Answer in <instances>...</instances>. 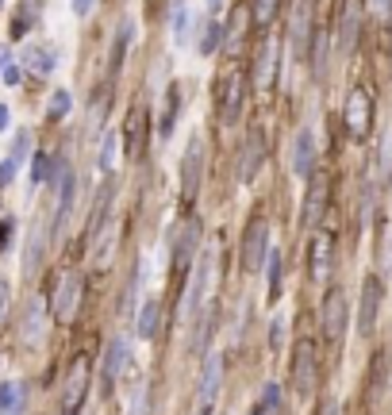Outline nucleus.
<instances>
[{
  "instance_id": "obj_1",
  "label": "nucleus",
  "mask_w": 392,
  "mask_h": 415,
  "mask_svg": "<svg viewBox=\"0 0 392 415\" xmlns=\"http://www.w3.org/2000/svg\"><path fill=\"white\" fill-rule=\"evenodd\" d=\"M212 250H204L196 258V269H193V277H189V285H185V300H177V316L185 319H196L200 311H204V300H208V281H212Z\"/></svg>"
},
{
  "instance_id": "obj_2",
  "label": "nucleus",
  "mask_w": 392,
  "mask_h": 415,
  "mask_svg": "<svg viewBox=\"0 0 392 415\" xmlns=\"http://www.w3.org/2000/svg\"><path fill=\"white\" fill-rule=\"evenodd\" d=\"M219 384H223V357H219V350H208L204 370H200V381H196L193 415H212L216 400H219Z\"/></svg>"
},
{
  "instance_id": "obj_3",
  "label": "nucleus",
  "mask_w": 392,
  "mask_h": 415,
  "mask_svg": "<svg viewBox=\"0 0 392 415\" xmlns=\"http://www.w3.org/2000/svg\"><path fill=\"white\" fill-rule=\"evenodd\" d=\"M89 381H92V370H89V357H73L70 373L62 381V415H78L81 404L89 400Z\"/></svg>"
},
{
  "instance_id": "obj_4",
  "label": "nucleus",
  "mask_w": 392,
  "mask_h": 415,
  "mask_svg": "<svg viewBox=\"0 0 392 415\" xmlns=\"http://www.w3.org/2000/svg\"><path fill=\"white\" fill-rule=\"evenodd\" d=\"M243 97H246V70H238V62H231L223 70V85H219V119L227 127L238 124V112H243Z\"/></svg>"
},
{
  "instance_id": "obj_5",
  "label": "nucleus",
  "mask_w": 392,
  "mask_h": 415,
  "mask_svg": "<svg viewBox=\"0 0 392 415\" xmlns=\"http://www.w3.org/2000/svg\"><path fill=\"white\" fill-rule=\"evenodd\" d=\"M265 254H270V223L262 215H254L250 227L243 235V250H238V262H243L246 273H258L265 266Z\"/></svg>"
},
{
  "instance_id": "obj_6",
  "label": "nucleus",
  "mask_w": 392,
  "mask_h": 415,
  "mask_svg": "<svg viewBox=\"0 0 392 415\" xmlns=\"http://www.w3.org/2000/svg\"><path fill=\"white\" fill-rule=\"evenodd\" d=\"M200 181H204V139H193L185 150V158H181V200L193 204L196 193H200Z\"/></svg>"
},
{
  "instance_id": "obj_7",
  "label": "nucleus",
  "mask_w": 392,
  "mask_h": 415,
  "mask_svg": "<svg viewBox=\"0 0 392 415\" xmlns=\"http://www.w3.org/2000/svg\"><path fill=\"white\" fill-rule=\"evenodd\" d=\"M315 381H319L315 346H312V338H300V343H296V354H292V389L300 392V396H312L315 392Z\"/></svg>"
},
{
  "instance_id": "obj_8",
  "label": "nucleus",
  "mask_w": 392,
  "mask_h": 415,
  "mask_svg": "<svg viewBox=\"0 0 392 415\" xmlns=\"http://www.w3.org/2000/svg\"><path fill=\"white\" fill-rule=\"evenodd\" d=\"M346 131L350 139H366L369 135V124H373V97L369 89H361V85H354L350 97H346Z\"/></svg>"
},
{
  "instance_id": "obj_9",
  "label": "nucleus",
  "mask_w": 392,
  "mask_h": 415,
  "mask_svg": "<svg viewBox=\"0 0 392 415\" xmlns=\"http://www.w3.org/2000/svg\"><path fill=\"white\" fill-rule=\"evenodd\" d=\"M150 139V116L142 104H131L127 108V119H123V154L127 158H139L142 146Z\"/></svg>"
},
{
  "instance_id": "obj_10",
  "label": "nucleus",
  "mask_w": 392,
  "mask_h": 415,
  "mask_svg": "<svg viewBox=\"0 0 392 415\" xmlns=\"http://www.w3.org/2000/svg\"><path fill=\"white\" fill-rule=\"evenodd\" d=\"M346 296H342V289H331L327 296H323V335H327L331 346L342 343V335H346Z\"/></svg>"
},
{
  "instance_id": "obj_11",
  "label": "nucleus",
  "mask_w": 392,
  "mask_h": 415,
  "mask_svg": "<svg viewBox=\"0 0 392 415\" xmlns=\"http://www.w3.org/2000/svg\"><path fill=\"white\" fill-rule=\"evenodd\" d=\"M327 173H312L308 193H304V212H300V227H319L323 212H327Z\"/></svg>"
},
{
  "instance_id": "obj_12",
  "label": "nucleus",
  "mask_w": 392,
  "mask_h": 415,
  "mask_svg": "<svg viewBox=\"0 0 392 415\" xmlns=\"http://www.w3.org/2000/svg\"><path fill=\"white\" fill-rule=\"evenodd\" d=\"M196 250H200V220L193 215V220L181 223V235L174 242V269H177V277L196 262Z\"/></svg>"
},
{
  "instance_id": "obj_13",
  "label": "nucleus",
  "mask_w": 392,
  "mask_h": 415,
  "mask_svg": "<svg viewBox=\"0 0 392 415\" xmlns=\"http://www.w3.org/2000/svg\"><path fill=\"white\" fill-rule=\"evenodd\" d=\"M292 173L296 177L315 173V131L312 127H300L292 139Z\"/></svg>"
},
{
  "instance_id": "obj_14",
  "label": "nucleus",
  "mask_w": 392,
  "mask_h": 415,
  "mask_svg": "<svg viewBox=\"0 0 392 415\" xmlns=\"http://www.w3.org/2000/svg\"><path fill=\"white\" fill-rule=\"evenodd\" d=\"M331 250H334V239H331L327 231H315L312 235V250H308V258H312L308 273H312L315 285H323V281H327V273H331Z\"/></svg>"
},
{
  "instance_id": "obj_15",
  "label": "nucleus",
  "mask_w": 392,
  "mask_h": 415,
  "mask_svg": "<svg viewBox=\"0 0 392 415\" xmlns=\"http://www.w3.org/2000/svg\"><path fill=\"white\" fill-rule=\"evenodd\" d=\"M131 365V343L127 338H112V346H108V362H104V392H112L116 389V381L123 377V370Z\"/></svg>"
},
{
  "instance_id": "obj_16",
  "label": "nucleus",
  "mask_w": 392,
  "mask_h": 415,
  "mask_svg": "<svg viewBox=\"0 0 392 415\" xmlns=\"http://www.w3.org/2000/svg\"><path fill=\"white\" fill-rule=\"evenodd\" d=\"M377 308H381V281L366 277V285H361V308H358V331L361 335H373V327H377Z\"/></svg>"
},
{
  "instance_id": "obj_17",
  "label": "nucleus",
  "mask_w": 392,
  "mask_h": 415,
  "mask_svg": "<svg viewBox=\"0 0 392 415\" xmlns=\"http://www.w3.org/2000/svg\"><path fill=\"white\" fill-rule=\"evenodd\" d=\"M262 158H265V139H262V131H250V135H246V146H243V158H238V181L250 185L258 166H262Z\"/></svg>"
},
{
  "instance_id": "obj_18",
  "label": "nucleus",
  "mask_w": 392,
  "mask_h": 415,
  "mask_svg": "<svg viewBox=\"0 0 392 415\" xmlns=\"http://www.w3.org/2000/svg\"><path fill=\"white\" fill-rule=\"evenodd\" d=\"M23 65H27V73H35V77H46V73L58 65V50H54L51 43H27Z\"/></svg>"
},
{
  "instance_id": "obj_19",
  "label": "nucleus",
  "mask_w": 392,
  "mask_h": 415,
  "mask_svg": "<svg viewBox=\"0 0 392 415\" xmlns=\"http://www.w3.org/2000/svg\"><path fill=\"white\" fill-rule=\"evenodd\" d=\"M78 296H81V281L73 277V273H65V277H62V289L54 292V319H58V323H65V319H73Z\"/></svg>"
},
{
  "instance_id": "obj_20",
  "label": "nucleus",
  "mask_w": 392,
  "mask_h": 415,
  "mask_svg": "<svg viewBox=\"0 0 392 415\" xmlns=\"http://www.w3.org/2000/svg\"><path fill=\"white\" fill-rule=\"evenodd\" d=\"M273 70H277V39H262V46H258V62H254V85L258 89H270Z\"/></svg>"
},
{
  "instance_id": "obj_21",
  "label": "nucleus",
  "mask_w": 392,
  "mask_h": 415,
  "mask_svg": "<svg viewBox=\"0 0 392 415\" xmlns=\"http://www.w3.org/2000/svg\"><path fill=\"white\" fill-rule=\"evenodd\" d=\"M73 200H78V181H73V169L62 166V193H58V212H54V231L65 227V220L73 212Z\"/></svg>"
},
{
  "instance_id": "obj_22",
  "label": "nucleus",
  "mask_w": 392,
  "mask_h": 415,
  "mask_svg": "<svg viewBox=\"0 0 392 415\" xmlns=\"http://www.w3.org/2000/svg\"><path fill=\"white\" fill-rule=\"evenodd\" d=\"M131 39H135V23L123 20L120 31H116V43H112V58H108V73H112V77H120V73H123V62H127Z\"/></svg>"
},
{
  "instance_id": "obj_23",
  "label": "nucleus",
  "mask_w": 392,
  "mask_h": 415,
  "mask_svg": "<svg viewBox=\"0 0 392 415\" xmlns=\"http://www.w3.org/2000/svg\"><path fill=\"white\" fill-rule=\"evenodd\" d=\"M23 338L27 343H39L43 338V331H46V304H43V296H31V304H27V311H23Z\"/></svg>"
},
{
  "instance_id": "obj_24",
  "label": "nucleus",
  "mask_w": 392,
  "mask_h": 415,
  "mask_svg": "<svg viewBox=\"0 0 392 415\" xmlns=\"http://www.w3.org/2000/svg\"><path fill=\"white\" fill-rule=\"evenodd\" d=\"M135 331H139V338H158V331H161V304H158L154 296H150V300H142V304H139Z\"/></svg>"
},
{
  "instance_id": "obj_25",
  "label": "nucleus",
  "mask_w": 392,
  "mask_h": 415,
  "mask_svg": "<svg viewBox=\"0 0 392 415\" xmlns=\"http://www.w3.org/2000/svg\"><path fill=\"white\" fill-rule=\"evenodd\" d=\"M112 196H116V188L112 185H104L100 188V196H97V204H92V215H89V239H97V235L108 227V215H112Z\"/></svg>"
},
{
  "instance_id": "obj_26",
  "label": "nucleus",
  "mask_w": 392,
  "mask_h": 415,
  "mask_svg": "<svg viewBox=\"0 0 392 415\" xmlns=\"http://www.w3.org/2000/svg\"><path fill=\"white\" fill-rule=\"evenodd\" d=\"M177 112H181V89H177V85H169V89H166V112H161V124H158V139H161V143L174 135Z\"/></svg>"
},
{
  "instance_id": "obj_27",
  "label": "nucleus",
  "mask_w": 392,
  "mask_h": 415,
  "mask_svg": "<svg viewBox=\"0 0 392 415\" xmlns=\"http://www.w3.org/2000/svg\"><path fill=\"white\" fill-rule=\"evenodd\" d=\"M304 50H308V4L300 0L296 20H292V54L296 58H304Z\"/></svg>"
},
{
  "instance_id": "obj_28",
  "label": "nucleus",
  "mask_w": 392,
  "mask_h": 415,
  "mask_svg": "<svg viewBox=\"0 0 392 415\" xmlns=\"http://www.w3.org/2000/svg\"><path fill=\"white\" fill-rule=\"evenodd\" d=\"M219 46H223V23H219L216 16H208L204 31H200V43H196V50H200V54H216Z\"/></svg>"
},
{
  "instance_id": "obj_29",
  "label": "nucleus",
  "mask_w": 392,
  "mask_h": 415,
  "mask_svg": "<svg viewBox=\"0 0 392 415\" xmlns=\"http://www.w3.org/2000/svg\"><path fill=\"white\" fill-rule=\"evenodd\" d=\"M20 408H23V384L0 381V411L4 415H20Z\"/></svg>"
},
{
  "instance_id": "obj_30",
  "label": "nucleus",
  "mask_w": 392,
  "mask_h": 415,
  "mask_svg": "<svg viewBox=\"0 0 392 415\" xmlns=\"http://www.w3.org/2000/svg\"><path fill=\"white\" fill-rule=\"evenodd\" d=\"M339 39H342V50H354V43H358V4L354 0L342 8V35Z\"/></svg>"
},
{
  "instance_id": "obj_31",
  "label": "nucleus",
  "mask_w": 392,
  "mask_h": 415,
  "mask_svg": "<svg viewBox=\"0 0 392 415\" xmlns=\"http://www.w3.org/2000/svg\"><path fill=\"white\" fill-rule=\"evenodd\" d=\"M116 154H120V131H104L100 135V169L104 173L116 169Z\"/></svg>"
},
{
  "instance_id": "obj_32",
  "label": "nucleus",
  "mask_w": 392,
  "mask_h": 415,
  "mask_svg": "<svg viewBox=\"0 0 392 415\" xmlns=\"http://www.w3.org/2000/svg\"><path fill=\"white\" fill-rule=\"evenodd\" d=\"M189 31H193V8H189V4H174V43L185 46Z\"/></svg>"
},
{
  "instance_id": "obj_33",
  "label": "nucleus",
  "mask_w": 392,
  "mask_h": 415,
  "mask_svg": "<svg viewBox=\"0 0 392 415\" xmlns=\"http://www.w3.org/2000/svg\"><path fill=\"white\" fill-rule=\"evenodd\" d=\"M265 285H270V300L281 296V254L277 250L265 254Z\"/></svg>"
},
{
  "instance_id": "obj_34",
  "label": "nucleus",
  "mask_w": 392,
  "mask_h": 415,
  "mask_svg": "<svg viewBox=\"0 0 392 415\" xmlns=\"http://www.w3.org/2000/svg\"><path fill=\"white\" fill-rule=\"evenodd\" d=\"M58 173H62V162H58V169H54V158L39 150V154H35V166H31V181L43 185L46 177H58Z\"/></svg>"
},
{
  "instance_id": "obj_35",
  "label": "nucleus",
  "mask_w": 392,
  "mask_h": 415,
  "mask_svg": "<svg viewBox=\"0 0 392 415\" xmlns=\"http://www.w3.org/2000/svg\"><path fill=\"white\" fill-rule=\"evenodd\" d=\"M277 8H281V0H254V27L258 31H265V27L273 23V16H277Z\"/></svg>"
},
{
  "instance_id": "obj_36",
  "label": "nucleus",
  "mask_w": 392,
  "mask_h": 415,
  "mask_svg": "<svg viewBox=\"0 0 392 415\" xmlns=\"http://www.w3.org/2000/svg\"><path fill=\"white\" fill-rule=\"evenodd\" d=\"M196 319H204L200 323V331H196V354H208V338H212V331H216V308H208V311H200Z\"/></svg>"
},
{
  "instance_id": "obj_37",
  "label": "nucleus",
  "mask_w": 392,
  "mask_h": 415,
  "mask_svg": "<svg viewBox=\"0 0 392 415\" xmlns=\"http://www.w3.org/2000/svg\"><path fill=\"white\" fill-rule=\"evenodd\" d=\"M116 223H108V235H104L100 239V247H97V254H92V258H97V269H108V262H112V250H116Z\"/></svg>"
},
{
  "instance_id": "obj_38",
  "label": "nucleus",
  "mask_w": 392,
  "mask_h": 415,
  "mask_svg": "<svg viewBox=\"0 0 392 415\" xmlns=\"http://www.w3.org/2000/svg\"><path fill=\"white\" fill-rule=\"evenodd\" d=\"M70 104H73L70 89H58V92L51 97V108H46V116H51V119H65V116H70Z\"/></svg>"
},
{
  "instance_id": "obj_39",
  "label": "nucleus",
  "mask_w": 392,
  "mask_h": 415,
  "mask_svg": "<svg viewBox=\"0 0 392 415\" xmlns=\"http://www.w3.org/2000/svg\"><path fill=\"white\" fill-rule=\"evenodd\" d=\"M315 54H312V62H315V77H323L327 73V31H315Z\"/></svg>"
},
{
  "instance_id": "obj_40",
  "label": "nucleus",
  "mask_w": 392,
  "mask_h": 415,
  "mask_svg": "<svg viewBox=\"0 0 392 415\" xmlns=\"http://www.w3.org/2000/svg\"><path fill=\"white\" fill-rule=\"evenodd\" d=\"M258 404H262V408H265V415H273L277 408H281V384H277V381H270V384H265V389H262V400H258Z\"/></svg>"
},
{
  "instance_id": "obj_41",
  "label": "nucleus",
  "mask_w": 392,
  "mask_h": 415,
  "mask_svg": "<svg viewBox=\"0 0 392 415\" xmlns=\"http://www.w3.org/2000/svg\"><path fill=\"white\" fill-rule=\"evenodd\" d=\"M147 392H150V381H139L135 392H131V415H147Z\"/></svg>"
},
{
  "instance_id": "obj_42",
  "label": "nucleus",
  "mask_w": 392,
  "mask_h": 415,
  "mask_svg": "<svg viewBox=\"0 0 392 415\" xmlns=\"http://www.w3.org/2000/svg\"><path fill=\"white\" fill-rule=\"evenodd\" d=\"M16 173H20V166L12 162V158H4V162H0V188H8L16 181Z\"/></svg>"
},
{
  "instance_id": "obj_43",
  "label": "nucleus",
  "mask_w": 392,
  "mask_h": 415,
  "mask_svg": "<svg viewBox=\"0 0 392 415\" xmlns=\"http://www.w3.org/2000/svg\"><path fill=\"white\" fill-rule=\"evenodd\" d=\"M27 146H31V143H27V131H23V135H16V146H12V154H8V158H12L16 166H23V158H27Z\"/></svg>"
},
{
  "instance_id": "obj_44",
  "label": "nucleus",
  "mask_w": 392,
  "mask_h": 415,
  "mask_svg": "<svg viewBox=\"0 0 392 415\" xmlns=\"http://www.w3.org/2000/svg\"><path fill=\"white\" fill-rule=\"evenodd\" d=\"M281 338H285V319L277 316L273 327H270V346H273V350H281Z\"/></svg>"
},
{
  "instance_id": "obj_45",
  "label": "nucleus",
  "mask_w": 392,
  "mask_h": 415,
  "mask_svg": "<svg viewBox=\"0 0 392 415\" xmlns=\"http://www.w3.org/2000/svg\"><path fill=\"white\" fill-rule=\"evenodd\" d=\"M0 77H4V85H20V70H16V65H4Z\"/></svg>"
},
{
  "instance_id": "obj_46",
  "label": "nucleus",
  "mask_w": 392,
  "mask_h": 415,
  "mask_svg": "<svg viewBox=\"0 0 392 415\" xmlns=\"http://www.w3.org/2000/svg\"><path fill=\"white\" fill-rule=\"evenodd\" d=\"M92 4H97V0H73V12H78V16H89Z\"/></svg>"
},
{
  "instance_id": "obj_47",
  "label": "nucleus",
  "mask_w": 392,
  "mask_h": 415,
  "mask_svg": "<svg viewBox=\"0 0 392 415\" xmlns=\"http://www.w3.org/2000/svg\"><path fill=\"white\" fill-rule=\"evenodd\" d=\"M369 8H373V12H377V16H388L392 0H369Z\"/></svg>"
},
{
  "instance_id": "obj_48",
  "label": "nucleus",
  "mask_w": 392,
  "mask_h": 415,
  "mask_svg": "<svg viewBox=\"0 0 392 415\" xmlns=\"http://www.w3.org/2000/svg\"><path fill=\"white\" fill-rule=\"evenodd\" d=\"M8 124H12V108H8V104H0V131H8Z\"/></svg>"
},
{
  "instance_id": "obj_49",
  "label": "nucleus",
  "mask_w": 392,
  "mask_h": 415,
  "mask_svg": "<svg viewBox=\"0 0 392 415\" xmlns=\"http://www.w3.org/2000/svg\"><path fill=\"white\" fill-rule=\"evenodd\" d=\"M4 311H8V285L0 281V319H4Z\"/></svg>"
},
{
  "instance_id": "obj_50",
  "label": "nucleus",
  "mask_w": 392,
  "mask_h": 415,
  "mask_svg": "<svg viewBox=\"0 0 392 415\" xmlns=\"http://www.w3.org/2000/svg\"><path fill=\"white\" fill-rule=\"evenodd\" d=\"M319 415H339V404H331V400H327V404L319 408Z\"/></svg>"
},
{
  "instance_id": "obj_51",
  "label": "nucleus",
  "mask_w": 392,
  "mask_h": 415,
  "mask_svg": "<svg viewBox=\"0 0 392 415\" xmlns=\"http://www.w3.org/2000/svg\"><path fill=\"white\" fill-rule=\"evenodd\" d=\"M4 247H8V223L0 220V250H4Z\"/></svg>"
},
{
  "instance_id": "obj_52",
  "label": "nucleus",
  "mask_w": 392,
  "mask_h": 415,
  "mask_svg": "<svg viewBox=\"0 0 392 415\" xmlns=\"http://www.w3.org/2000/svg\"><path fill=\"white\" fill-rule=\"evenodd\" d=\"M219 8H223V0H208V16H216Z\"/></svg>"
},
{
  "instance_id": "obj_53",
  "label": "nucleus",
  "mask_w": 392,
  "mask_h": 415,
  "mask_svg": "<svg viewBox=\"0 0 392 415\" xmlns=\"http://www.w3.org/2000/svg\"><path fill=\"white\" fill-rule=\"evenodd\" d=\"M250 415H265V408H262V404H254V408H250Z\"/></svg>"
}]
</instances>
